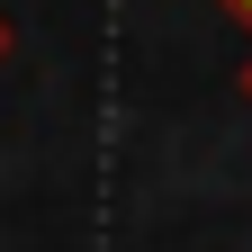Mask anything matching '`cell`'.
<instances>
[{"mask_svg":"<svg viewBox=\"0 0 252 252\" xmlns=\"http://www.w3.org/2000/svg\"><path fill=\"white\" fill-rule=\"evenodd\" d=\"M9 45H18V27H9V9H0V63H9Z\"/></svg>","mask_w":252,"mask_h":252,"instance_id":"cell-1","label":"cell"},{"mask_svg":"<svg viewBox=\"0 0 252 252\" xmlns=\"http://www.w3.org/2000/svg\"><path fill=\"white\" fill-rule=\"evenodd\" d=\"M243 99H252V63H243Z\"/></svg>","mask_w":252,"mask_h":252,"instance_id":"cell-2","label":"cell"},{"mask_svg":"<svg viewBox=\"0 0 252 252\" xmlns=\"http://www.w3.org/2000/svg\"><path fill=\"white\" fill-rule=\"evenodd\" d=\"M234 9H243V18H252V0H234Z\"/></svg>","mask_w":252,"mask_h":252,"instance_id":"cell-3","label":"cell"}]
</instances>
